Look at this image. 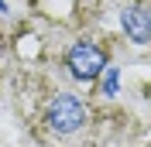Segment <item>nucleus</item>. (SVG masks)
I'll use <instances>...</instances> for the list:
<instances>
[{
	"mask_svg": "<svg viewBox=\"0 0 151 147\" xmlns=\"http://www.w3.org/2000/svg\"><path fill=\"white\" fill-rule=\"evenodd\" d=\"M69 69H72L76 79H96V75L106 69V55L100 51L96 45H89V41H79V45L69 48Z\"/></svg>",
	"mask_w": 151,
	"mask_h": 147,
	"instance_id": "obj_2",
	"label": "nucleus"
},
{
	"mask_svg": "<svg viewBox=\"0 0 151 147\" xmlns=\"http://www.w3.org/2000/svg\"><path fill=\"white\" fill-rule=\"evenodd\" d=\"M86 116H89V110L76 96H55L48 106V127L55 133H76L86 123Z\"/></svg>",
	"mask_w": 151,
	"mask_h": 147,
	"instance_id": "obj_1",
	"label": "nucleus"
},
{
	"mask_svg": "<svg viewBox=\"0 0 151 147\" xmlns=\"http://www.w3.org/2000/svg\"><path fill=\"white\" fill-rule=\"evenodd\" d=\"M120 24H124V31H127L131 41H137V45L151 41V14L144 7H127L120 14Z\"/></svg>",
	"mask_w": 151,
	"mask_h": 147,
	"instance_id": "obj_3",
	"label": "nucleus"
}]
</instances>
